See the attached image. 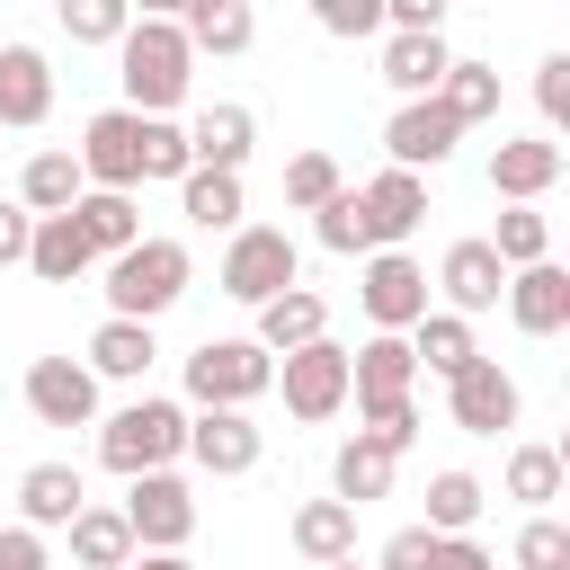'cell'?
Instances as JSON below:
<instances>
[{"label": "cell", "mask_w": 570, "mask_h": 570, "mask_svg": "<svg viewBox=\"0 0 570 570\" xmlns=\"http://www.w3.org/2000/svg\"><path fill=\"white\" fill-rule=\"evenodd\" d=\"M187 71H196V45L178 18H134L116 36V80H125V107L134 116H169L187 98Z\"/></svg>", "instance_id": "cell-1"}, {"label": "cell", "mask_w": 570, "mask_h": 570, "mask_svg": "<svg viewBox=\"0 0 570 570\" xmlns=\"http://www.w3.org/2000/svg\"><path fill=\"white\" fill-rule=\"evenodd\" d=\"M196 285V258H187V240H160V232H142V240H125L116 258H107V312H125V321H160L178 294Z\"/></svg>", "instance_id": "cell-2"}, {"label": "cell", "mask_w": 570, "mask_h": 570, "mask_svg": "<svg viewBox=\"0 0 570 570\" xmlns=\"http://www.w3.org/2000/svg\"><path fill=\"white\" fill-rule=\"evenodd\" d=\"M187 454V410L178 401H125L116 419H98V463L116 472V481H134V472H160V463H178Z\"/></svg>", "instance_id": "cell-3"}, {"label": "cell", "mask_w": 570, "mask_h": 570, "mask_svg": "<svg viewBox=\"0 0 570 570\" xmlns=\"http://www.w3.org/2000/svg\"><path fill=\"white\" fill-rule=\"evenodd\" d=\"M285 285H303V249H294L276 223H232V240H223V294L258 312V303L285 294Z\"/></svg>", "instance_id": "cell-4"}, {"label": "cell", "mask_w": 570, "mask_h": 570, "mask_svg": "<svg viewBox=\"0 0 570 570\" xmlns=\"http://www.w3.org/2000/svg\"><path fill=\"white\" fill-rule=\"evenodd\" d=\"M267 383H276V356L258 338H205L187 356V401L196 410H249Z\"/></svg>", "instance_id": "cell-5"}, {"label": "cell", "mask_w": 570, "mask_h": 570, "mask_svg": "<svg viewBox=\"0 0 570 570\" xmlns=\"http://www.w3.org/2000/svg\"><path fill=\"white\" fill-rule=\"evenodd\" d=\"M125 525H134V552H187L196 534V490L160 463V472H134L125 481Z\"/></svg>", "instance_id": "cell-6"}, {"label": "cell", "mask_w": 570, "mask_h": 570, "mask_svg": "<svg viewBox=\"0 0 570 570\" xmlns=\"http://www.w3.org/2000/svg\"><path fill=\"white\" fill-rule=\"evenodd\" d=\"M276 383H285V410H294L303 428H321V419H338V410H347V347H338V338L321 330V338L285 347Z\"/></svg>", "instance_id": "cell-7"}, {"label": "cell", "mask_w": 570, "mask_h": 570, "mask_svg": "<svg viewBox=\"0 0 570 570\" xmlns=\"http://www.w3.org/2000/svg\"><path fill=\"white\" fill-rule=\"evenodd\" d=\"M445 410H454L463 436H508L517 410H525V392H517V374H508L499 356H472V365L445 374Z\"/></svg>", "instance_id": "cell-8"}, {"label": "cell", "mask_w": 570, "mask_h": 570, "mask_svg": "<svg viewBox=\"0 0 570 570\" xmlns=\"http://www.w3.org/2000/svg\"><path fill=\"white\" fill-rule=\"evenodd\" d=\"M356 303L374 330H410L428 312V267L410 249H365V276H356Z\"/></svg>", "instance_id": "cell-9"}, {"label": "cell", "mask_w": 570, "mask_h": 570, "mask_svg": "<svg viewBox=\"0 0 570 570\" xmlns=\"http://www.w3.org/2000/svg\"><path fill=\"white\" fill-rule=\"evenodd\" d=\"M80 178L89 187H142V116L134 107H98L80 125Z\"/></svg>", "instance_id": "cell-10"}, {"label": "cell", "mask_w": 570, "mask_h": 570, "mask_svg": "<svg viewBox=\"0 0 570 570\" xmlns=\"http://www.w3.org/2000/svg\"><path fill=\"white\" fill-rule=\"evenodd\" d=\"M454 142H463V125L436 107V89H428V98H401V107H392V125H383L392 169H445V160H454Z\"/></svg>", "instance_id": "cell-11"}, {"label": "cell", "mask_w": 570, "mask_h": 570, "mask_svg": "<svg viewBox=\"0 0 570 570\" xmlns=\"http://www.w3.org/2000/svg\"><path fill=\"white\" fill-rule=\"evenodd\" d=\"M27 410L45 428H98V374L80 356H36L27 365Z\"/></svg>", "instance_id": "cell-12"}, {"label": "cell", "mask_w": 570, "mask_h": 570, "mask_svg": "<svg viewBox=\"0 0 570 570\" xmlns=\"http://www.w3.org/2000/svg\"><path fill=\"white\" fill-rule=\"evenodd\" d=\"M187 454H196V472L240 481V472H258L267 436H258V419H249V410H196V419H187Z\"/></svg>", "instance_id": "cell-13"}, {"label": "cell", "mask_w": 570, "mask_h": 570, "mask_svg": "<svg viewBox=\"0 0 570 570\" xmlns=\"http://www.w3.org/2000/svg\"><path fill=\"white\" fill-rule=\"evenodd\" d=\"M436 294H445V312H499V294H508V267H499V249L472 232V240H445V258H436Z\"/></svg>", "instance_id": "cell-14"}, {"label": "cell", "mask_w": 570, "mask_h": 570, "mask_svg": "<svg viewBox=\"0 0 570 570\" xmlns=\"http://www.w3.org/2000/svg\"><path fill=\"white\" fill-rule=\"evenodd\" d=\"M508 321L525 330V338H561L570 330V267L561 258H534V267H508Z\"/></svg>", "instance_id": "cell-15"}, {"label": "cell", "mask_w": 570, "mask_h": 570, "mask_svg": "<svg viewBox=\"0 0 570 570\" xmlns=\"http://www.w3.org/2000/svg\"><path fill=\"white\" fill-rule=\"evenodd\" d=\"M356 196H365L374 249H401V240H410V232L428 223V169H392V160H383V169H374V178H365Z\"/></svg>", "instance_id": "cell-16"}, {"label": "cell", "mask_w": 570, "mask_h": 570, "mask_svg": "<svg viewBox=\"0 0 570 570\" xmlns=\"http://www.w3.org/2000/svg\"><path fill=\"white\" fill-rule=\"evenodd\" d=\"M392 392H419V356L401 330H374L365 347H347V401H392Z\"/></svg>", "instance_id": "cell-17"}, {"label": "cell", "mask_w": 570, "mask_h": 570, "mask_svg": "<svg viewBox=\"0 0 570 570\" xmlns=\"http://www.w3.org/2000/svg\"><path fill=\"white\" fill-rule=\"evenodd\" d=\"M445 62H454L445 27H383V80H392L401 98H428V89L445 80Z\"/></svg>", "instance_id": "cell-18"}, {"label": "cell", "mask_w": 570, "mask_h": 570, "mask_svg": "<svg viewBox=\"0 0 570 570\" xmlns=\"http://www.w3.org/2000/svg\"><path fill=\"white\" fill-rule=\"evenodd\" d=\"M80 499H89L80 463H27L18 472V525H36V534H62L80 517Z\"/></svg>", "instance_id": "cell-19"}, {"label": "cell", "mask_w": 570, "mask_h": 570, "mask_svg": "<svg viewBox=\"0 0 570 570\" xmlns=\"http://www.w3.org/2000/svg\"><path fill=\"white\" fill-rule=\"evenodd\" d=\"M151 356H160V338H151V321H125V312H107L98 330H89V374L98 383H142L151 374Z\"/></svg>", "instance_id": "cell-20"}, {"label": "cell", "mask_w": 570, "mask_h": 570, "mask_svg": "<svg viewBox=\"0 0 570 570\" xmlns=\"http://www.w3.org/2000/svg\"><path fill=\"white\" fill-rule=\"evenodd\" d=\"M53 116V62L36 45H0V125H45Z\"/></svg>", "instance_id": "cell-21"}, {"label": "cell", "mask_w": 570, "mask_h": 570, "mask_svg": "<svg viewBox=\"0 0 570 570\" xmlns=\"http://www.w3.org/2000/svg\"><path fill=\"white\" fill-rule=\"evenodd\" d=\"M552 178H561V142H552V134H517V142L490 151V187H499L508 205H534Z\"/></svg>", "instance_id": "cell-22"}, {"label": "cell", "mask_w": 570, "mask_h": 570, "mask_svg": "<svg viewBox=\"0 0 570 570\" xmlns=\"http://www.w3.org/2000/svg\"><path fill=\"white\" fill-rule=\"evenodd\" d=\"M89 267H98V249H89V232L71 223V205H62V214H36V232H27V276L71 285V276H89Z\"/></svg>", "instance_id": "cell-23"}, {"label": "cell", "mask_w": 570, "mask_h": 570, "mask_svg": "<svg viewBox=\"0 0 570 570\" xmlns=\"http://www.w3.org/2000/svg\"><path fill=\"white\" fill-rule=\"evenodd\" d=\"M392 463H401V454H392L383 436H365V428H356V436L338 445V463H330V499H347V508L392 499Z\"/></svg>", "instance_id": "cell-24"}, {"label": "cell", "mask_w": 570, "mask_h": 570, "mask_svg": "<svg viewBox=\"0 0 570 570\" xmlns=\"http://www.w3.org/2000/svg\"><path fill=\"white\" fill-rule=\"evenodd\" d=\"M249 142H258V116H249L240 98L196 107V125H187V151H196L205 169H240V160H249Z\"/></svg>", "instance_id": "cell-25"}, {"label": "cell", "mask_w": 570, "mask_h": 570, "mask_svg": "<svg viewBox=\"0 0 570 570\" xmlns=\"http://www.w3.org/2000/svg\"><path fill=\"white\" fill-rule=\"evenodd\" d=\"M71 223L89 232L98 258H116L125 240H142V205H134V187H80V196H71Z\"/></svg>", "instance_id": "cell-26"}, {"label": "cell", "mask_w": 570, "mask_h": 570, "mask_svg": "<svg viewBox=\"0 0 570 570\" xmlns=\"http://www.w3.org/2000/svg\"><path fill=\"white\" fill-rule=\"evenodd\" d=\"M321 330H330V303H321L312 285H285V294L258 303V330H249V338H258L267 356H285V347H303V338H321Z\"/></svg>", "instance_id": "cell-27"}, {"label": "cell", "mask_w": 570, "mask_h": 570, "mask_svg": "<svg viewBox=\"0 0 570 570\" xmlns=\"http://www.w3.org/2000/svg\"><path fill=\"white\" fill-rule=\"evenodd\" d=\"M178 214H187L196 232H232V223L249 214V196H240V169H205V160H196V169L178 178Z\"/></svg>", "instance_id": "cell-28"}, {"label": "cell", "mask_w": 570, "mask_h": 570, "mask_svg": "<svg viewBox=\"0 0 570 570\" xmlns=\"http://www.w3.org/2000/svg\"><path fill=\"white\" fill-rule=\"evenodd\" d=\"M178 27H187L196 53H249V45H258V9H249V0H187Z\"/></svg>", "instance_id": "cell-29"}, {"label": "cell", "mask_w": 570, "mask_h": 570, "mask_svg": "<svg viewBox=\"0 0 570 570\" xmlns=\"http://www.w3.org/2000/svg\"><path fill=\"white\" fill-rule=\"evenodd\" d=\"M401 338H410L419 374H454V365H472V356H481V338H472V321H463V312H419Z\"/></svg>", "instance_id": "cell-30"}, {"label": "cell", "mask_w": 570, "mask_h": 570, "mask_svg": "<svg viewBox=\"0 0 570 570\" xmlns=\"http://www.w3.org/2000/svg\"><path fill=\"white\" fill-rule=\"evenodd\" d=\"M62 534H71V561H80V570H125V561H134L125 508H89V499H80V517H71Z\"/></svg>", "instance_id": "cell-31"}, {"label": "cell", "mask_w": 570, "mask_h": 570, "mask_svg": "<svg viewBox=\"0 0 570 570\" xmlns=\"http://www.w3.org/2000/svg\"><path fill=\"white\" fill-rule=\"evenodd\" d=\"M436 107H445L463 134H472V125H490V116H499V71H490V62H472V53H454V62H445V80H436Z\"/></svg>", "instance_id": "cell-32"}, {"label": "cell", "mask_w": 570, "mask_h": 570, "mask_svg": "<svg viewBox=\"0 0 570 570\" xmlns=\"http://www.w3.org/2000/svg\"><path fill=\"white\" fill-rule=\"evenodd\" d=\"M285 534H294L303 561H338V552H356V508L347 499H303Z\"/></svg>", "instance_id": "cell-33"}, {"label": "cell", "mask_w": 570, "mask_h": 570, "mask_svg": "<svg viewBox=\"0 0 570 570\" xmlns=\"http://www.w3.org/2000/svg\"><path fill=\"white\" fill-rule=\"evenodd\" d=\"M481 508H490V490H481L463 463L428 472V534H472V525H481Z\"/></svg>", "instance_id": "cell-34"}, {"label": "cell", "mask_w": 570, "mask_h": 570, "mask_svg": "<svg viewBox=\"0 0 570 570\" xmlns=\"http://www.w3.org/2000/svg\"><path fill=\"white\" fill-rule=\"evenodd\" d=\"M80 187H89V178H80V151H36V160L18 169V205H27V214H62Z\"/></svg>", "instance_id": "cell-35"}, {"label": "cell", "mask_w": 570, "mask_h": 570, "mask_svg": "<svg viewBox=\"0 0 570 570\" xmlns=\"http://www.w3.org/2000/svg\"><path fill=\"white\" fill-rule=\"evenodd\" d=\"M561 481H570V454H561V445H508V499L552 508Z\"/></svg>", "instance_id": "cell-36"}, {"label": "cell", "mask_w": 570, "mask_h": 570, "mask_svg": "<svg viewBox=\"0 0 570 570\" xmlns=\"http://www.w3.org/2000/svg\"><path fill=\"white\" fill-rule=\"evenodd\" d=\"M312 232H321V249H338V258H365V249H374V223H365V196H356V187L321 196V205H312Z\"/></svg>", "instance_id": "cell-37"}, {"label": "cell", "mask_w": 570, "mask_h": 570, "mask_svg": "<svg viewBox=\"0 0 570 570\" xmlns=\"http://www.w3.org/2000/svg\"><path fill=\"white\" fill-rule=\"evenodd\" d=\"M490 249H499V267H534V258H552V223L534 205H508L499 232H490Z\"/></svg>", "instance_id": "cell-38"}, {"label": "cell", "mask_w": 570, "mask_h": 570, "mask_svg": "<svg viewBox=\"0 0 570 570\" xmlns=\"http://www.w3.org/2000/svg\"><path fill=\"white\" fill-rule=\"evenodd\" d=\"M53 18H62L71 45H116L134 27V0H53Z\"/></svg>", "instance_id": "cell-39"}, {"label": "cell", "mask_w": 570, "mask_h": 570, "mask_svg": "<svg viewBox=\"0 0 570 570\" xmlns=\"http://www.w3.org/2000/svg\"><path fill=\"white\" fill-rule=\"evenodd\" d=\"M517 570H570V525L552 508H525L517 525Z\"/></svg>", "instance_id": "cell-40"}, {"label": "cell", "mask_w": 570, "mask_h": 570, "mask_svg": "<svg viewBox=\"0 0 570 570\" xmlns=\"http://www.w3.org/2000/svg\"><path fill=\"white\" fill-rule=\"evenodd\" d=\"M196 169V151H187V125H169V116H142V178H187Z\"/></svg>", "instance_id": "cell-41"}, {"label": "cell", "mask_w": 570, "mask_h": 570, "mask_svg": "<svg viewBox=\"0 0 570 570\" xmlns=\"http://www.w3.org/2000/svg\"><path fill=\"white\" fill-rule=\"evenodd\" d=\"M338 187H347V178H338L330 151H294V160H285V205H294V214H312V205L338 196Z\"/></svg>", "instance_id": "cell-42"}, {"label": "cell", "mask_w": 570, "mask_h": 570, "mask_svg": "<svg viewBox=\"0 0 570 570\" xmlns=\"http://www.w3.org/2000/svg\"><path fill=\"white\" fill-rule=\"evenodd\" d=\"M356 419H365V436H383L392 454H410V436H419V401H410V392H392V401H365Z\"/></svg>", "instance_id": "cell-43"}, {"label": "cell", "mask_w": 570, "mask_h": 570, "mask_svg": "<svg viewBox=\"0 0 570 570\" xmlns=\"http://www.w3.org/2000/svg\"><path fill=\"white\" fill-rule=\"evenodd\" d=\"M312 27L321 36H383V0H312Z\"/></svg>", "instance_id": "cell-44"}, {"label": "cell", "mask_w": 570, "mask_h": 570, "mask_svg": "<svg viewBox=\"0 0 570 570\" xmlns=\"http://www.w3.org/2000/svg\"><path fill=\"white\" fill-rule=\"evenodd\" d=\"M534 107H543V134L570 125V53H543L534 62Z\"/></svg>", "instance_id": "cell-45"}, {"label": "cell", "mask_w": 570, "mask_h": 570, "mask_svg": "<svg viewBox=\"0 0 570 570\" xmlns=\"http://www.w3.org/2000/svg\"><path fill=\"white\" fill-rule=\"evenodd\" d=\"M428 552H436V534H428V525H401V534L374 552V570H428Z\"/></svg>", "instance_id": "cell-46"}, {"label": "cell", "mask_w": 570, "mask_h": 570, "mask_svg": "<svg viewBox=\"0 0 570 570\" xmlns=\"http://www.w3.org/2000/svg\"><path fill=\"white\" fill-rule=\"evenodd\" d=\"M0 570H53L45 534H36V525H0Z\"/></svg>", "instance_id": "cell-47"}, {"label": "cell", "mask_w": 570, "mask_h": 570, "mask_svg": "<svg viewBox=\"0 0 570 570\" xmlns=\"http://www.w3.org/2000/svg\"><path fill=\"white\" fill-rule=\"evenodd\" d=\"M428 570H499L472 534H436V552H428Z\"/></svg>", "instance_id": "cell-48"}, {"label": "cell", "mask_w": 570, "mask_h": 570, "mask_svg": "<svg viewBox=\"0 0 570 570\" xmlns=\"http://www.w3.org/2000/svg\"><path fill=\"white\" fill-rule=\"evenodd\" d=\"M27 232H36V214L27 205H0V267H27Z\"/></svg>", "instance_id": "cell-49"}, {"label": "cell", "mask_w": 570, "mask_h": 570, "mask_svg": "<svg viewBox=\"0 0 570 570\" xmlns=\"http://www.w3.org/2000/svg\"><path fill=\"white\" fill-rule=\"evenodd\" d=\"M454 0H383V27H445Z\"/></svg>", "instance_id": "cell-50"}, {"label": "cell", "mask_w": 570, "mask_h": 570, "mask_svg": "<svg viewBox=\"0 0 570 570\" xmlns=\"http://www.w3.org/2000/svg\"><path fill=\"white\" fill-rule=\"evenodd\" d=\"M125 570H196V561H187V552H134Z\"/></svg>", "instance_id": "cell-51"}, {"label": "cell", "mask_w": 570, "mask_h": 570, "mask_svg": "<svg viewBox=\"0 0 570 570\" xmlns=\"http://www.w3.org/2000/svg\"><path fill=\"white\" fill-rule=\"evenodd\" d=\"M187 0H134V18H178Z\"/></svg>", "instance_id": "cell-52"}, {"label": "cell", "mask_w": 570, "mask_h": 570, "mask_svg": "<svg viewBox=\"0 0 570 570\" xmlns=\"http://www.w3.org/2000/svg\"><path fill=\"white\" fill-rule=\"evenodd\" d=\"M312 570H365V561H356V552H338V561H312Z\"/></svg>", "instance_id": "cell-53"}, {"label": "cell", "mask_w": 570, "mask_h": 570, "mask_svg": "<svg viewBox=\"0 0 570 570\" xmlns=\"http://www.w3.org/2000/svg\"><path fill=\"white\" fill-rule=\"evenodd\" d=\"M454 9H463V0H454Z\"/></svg>", "instance_id": "cell-54"}]
</instances>
